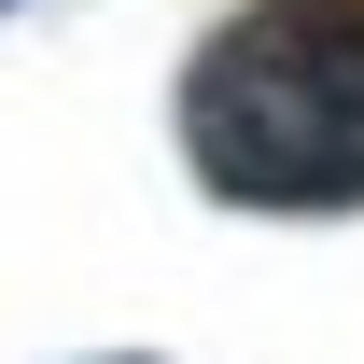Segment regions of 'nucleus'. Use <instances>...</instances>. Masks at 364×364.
<instances>
[{"instance_id": "f257e3e1", "label": "nucleus", "mask_w": 364, "mask_h": 364, "mask_svg": "<svg viewBox=\"0 0 364 364\" xmlns=\"http://www.w3.org/2000/svg\"><path fill=\"white\" fill-rule=\"evenodd\" d=\"M182 154L238 210H364V0H238L182 70Z\"/></svg>"}]
</instances>
